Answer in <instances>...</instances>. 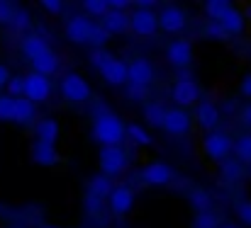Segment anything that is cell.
Wrapping results in <instances>:
<instances>
[{"label": "cell", "mask_w": 251, "mask_h": 228, "mask_svg": "<svg viewBox=\"0 0 251 228\" xmlns=\"http://www.w3.org/2000/svg\"><path fill=\"white\" fill-rule=\"evenodd\" d=\"M171 97H173L176 104L188 107V104H193V102L200 100V87H198L195 80H190V78H180V80L171 87Z\"/></svg>", "instance_id": "obj_10"}, {"label": "cell", "mask_w": 251, "mask_h": 228, "mask_svg": "<svg viewBox=\"0 0 251 228\" xmlns=\"http://www.w3.org/2000/svg\"><path fill=\"white\" fill-rule=\"evenodd\" d=\"M61 95L69 102H85L90 97V85L85 83L83 76L78 73H69L61 80Z\"/></svg>", "instance_id": "obj_5"}, {"label": "cell", "mask_w": 251, "mask_h": 228, "mask_svg": "<svg viewBox=\"0 0 251 228\" xmlns=\"http://www.w3.org/2000/svg\"><path fill=\"white\" fill-rule=\"evenodd\" d=\"M166 59L173 68H185L193 63V44L188 39H176L166 46Z\"/></svg>", "instance_id": "obj_8"}, {"label": "cell", "mask_w": 251, "mask_h": 228, "mask_svg": "<svg viewBox=\"0 0 251 228\" xmlns=\"http://www.w3.org/2000/svg\"><path fill=\"white\" fill-rule=\"evenodd\" d=\"M129 27H132V32H137L139 37H151V34L159 29L156 12H151L149 7H137V10L129 15Z\"/></svg>", "instance_id": "obj_6"}, {"label": "cell", "mask_w": 251, "mask_h": 228, "mask_svg": "<svg viewBox=\"0 0 251 228\" xmlns=\"http://www.w3.org/2000/svg\"><path fill=\"white\" fill-rule=\"evenodd\" d=\"M47 51H51V49H49V44H47L44 37H39V34H27V37L22 39V54H25L29 61L44 56Z\"/></svg>", "instance_id": "obj_18"}, {"label": "cell", "mask_w": 251, "mask_h": 228, "mask_svg": "<svg viewBox=\"0 0 251 228\" xmlns=\"http://www.w3.org/2000/svg\"><path fill=\"white\" fill-rule=\"evenodd\" d=\"M85 211H88V216H95L98 211H100V207H102V202L98 199V197H93V194H88L85 192Z\"/></svg>", "instance_id": "obj_40"}, {"label": "cell", "mask_w": 251, "mask_h": 228, "mask_svg": "<svg viewBox=\"0 0 251 228\" xmlns=\"http://www.w3.org/2000/svg\"><path fill=\"white\" fill-rule=\"evenodd\" d=\"M15 114V100L10 95H0V122H12Z\"/></svg>", "instance_id": "obj_32"}, {"label": "cell", "mask_w": 251, "mask_h": 228, "mask_svg": "<svg viewBox=\"0 0 251 228\" xmlns=\"http://www.w3.org/2000/svg\"><path fill=\"white\" fill-rule=\"evenodd\" d=\"M100 76H102L105 83H110V85H122V83H127V63L112 56V59L100 68Z\"/></svg>", "instance_id": "obj_16"}, {"label": "cell", "mask_w": 251, "mask_h": 228, "mask_svg": "<svg viewBox=\"0 0 251 228\" xmlns=\"http://www.w3.org/2000/svg\"><path fill=\"white\" fill-rule=\"evenodd\" d=\"M107 39H110V34H107L102 27H98V24H95V27H93V34H90V41H88V44H93L95 49H102V46L107 44Z\"/></svg>", "instance_id": "obj_34"}, {"label": "cell", "mask_w": 251, "mask_h": 228, "mask_svg": "<svg viewBox=\"0 0 251 228\" xmlns=\"http://www.w3.org/2000/svg\"><path fill=\"white\" fill-rule=\"evenodd\" d=\"M217 24H220L227 34H242V32H244V15L232 5V7L217 20Z\"/></svg>", "instance_id": "obj_20"}, {"label": "cell", "mask_w": 251, "mask_h": 228, "mask_svg": "<svg viewBox=\"0 0 251 228\" xmlns=\"http://www.w3.org/2000/svg\"><path fill=\"white\" fill-rule=\"evenodd\" d=\"M232 153L237 155L239 165H251V134H244L237 139V144H232Z\"/></svg>", "instance_id": "obj_25"}, {"label": "cell", "mask_w": 251, "mask_h": 228, "mask_svg": "<svg viewBox=\"0 0 251 228\" xmlns=\"http://www.w3.org/2000/svg\"><path fill=\"white\" fill-rule=\"evenodd\" d=\"M93 139L100 146H120L125 139V122L112 109L100 107L93 117Z\"/></svg>", "instance_id": "obj_1"}, {"label": "cell", "mask_w": 251, "mask_h": 228, "mask_svg": "<svg viewBox=\"0 0 251 228\" xmlns=\"http://www.w3.org/2000/svg\"><path fill=\"white\" fill-rule=\"evenodd\" d=\"M29 153H32V160H34L37 165H42V167H51V165L59 163L56 146H49V144H39V141H37Z\"/></svg>", "instance_id": "obj_19"}, {"label": "cell", "mask_w": 251, "mask_h": 228, "mask_svg": "<svg viewBox=\"0 0 251 228\" xmlns=\"http://www.w3.org/2000/svg\"><path fill=\"white\" fill-rule=\"evenodd\" d=\"M98 163H100V175L112 177V175H120L127 167V153L120 146H102Z\"/></svg>", "instance_id": "obj_2"}, {"label": "cell", "mask_w": 251, "mask_h": 228, "mask_svg": "<svg viewBox=\"0 0 251 228\" xmlns=\"http://www.w3.org/2000/svg\"><path fill=\"white\" fill-rule=\"evenodd\" d=\"M22 87H25L22 76H10V80H7V92H10V97H12V100L22 97Z\"/></svg>", "instance_id": "obj_35"}, {"label": "cell", "mask_w": 251, "mask_h": 228, "mask_svg": "<svg viewBox=\"0 0 251 228\" xmlns=\"http://www.w3.org/2000/svg\"><path fill=\"white\" fill-rule=\"evenodd\" d=\"M151 80H154V66H151L147 59H134V61L127 66V83L149 87Z\"/></svg>", "instance_id": "obj_13"}, {"label": "cell", "mask_w": 251, "mask_h": 228, "mask_svg": "<svg viewBox=\"0 0 251 228\" xmlns=\"http://www.w3.org/2000/svg\"><path fill=\"white\" fill-rule=\"evenodd\" d=\"M93 27L95 22L85 15H76L66 22V37L74 41V44H88L90 41V34H93Z\"/></svg>", "instance_id": "obj_9"}, {"label": "cell", "mask_w": 251, "mask_h": 228, "mask_svg": "<svg viewBox=\"0 0 251 228\" xmlns=\"http://www.w3.org/2000/svg\"><path fill=\"white\" fill-rule=\"evenodd\" d=\"M190 202H193V207H195V211H198V214L210 211V204H212L210 194H207V192H202V189H195V192L190 194Z\"/></svg>", "instance_id": "obj_31"}, {"label": "cell", "mask_w": 251, "mask_h": 228, "mask_svg": "<svg viewBox=\"0 0 251 228\" xmlns=\"http://www.w3.org/2000/svg\"><path fill=\"white\" fill-rule=\"evenodd\" d=\"M202 148L207 153V158L222 163V160H227L229 153H232V139H229L227 134H222V131H212V134L205 136Z\"/></svg>", "instance_id": "obj_4"}, {"label": "cell", "mask_w": 251, "mask_h": 228, "mask_svg": "<svg viewBox=\"0 0 251 228\" xmlns=\"http://www.w3.org/2000/svg\"><path fill=\"white\" fill-rule=\"evenodd\" d=\"M34 134H37V141H39V144L56 146V141H59V122H56V119H51V117H47V119L37 122Z\"/></svg>", "instance_id": "obj_17"}, {"label": "cell", "mask_w": 251, "mask_h": 228, "mask_svg": "<svg viewBox=\"0 0 251 228\" xmlns=\"http://www.w3.org/2000/svg\"><path fill=\"white\" fill-rule=\"evenodd\" d=\"M195 119L198 124L207 131V129H215L217 122H220V109L212 104V102H200L198 104V112H195Z\"/></svg>", "instance_id": "obj_21"}, {"label": "cell", "mask_w": 251, "mask_h": 228, "mask_svg": "<svg viewBox=\"0 0 251 228\" xmlns=\"http://www.w3.org/2000/svg\"><path fill=\"white\" fill-rule=\"evenodd\" d=\"M22 80H25V87H22V97L25 100H29L32 104L49 100V95H51L49 78L39 76V73H27V76H22Z\"/></svg>", "instance_id": "obj_3"}, {"label": "cell", "mask_w": 251, "mask_h": 228, "mask_svg": "<svg viewBox=\"0 0 251 228\" xmlns=\"http://www.w3.org/2000/svg\"><path fill=\"white\" fill-rule=\"evenodd\" d=\"M193 228H220V224H217V216L212 211H202V214L195 216Z\"/></svg>", "instance_id": "obj_33"}, {"label": "cell", "mask_w": 251, "mask_h": 228, "mask_svg": "<svg viewBox=\"0 0 251 228\" xmlns=\"http://www.w3.org/2000/svg\"><path fill=\"white\" fill-rule=\"evenodd\" d=\"M237 216L242 219V224L251 228V202H239L237 204Z\"/></svg>", "instance_id": "obj_41"}, {"label": "cell", "mask_w": 251, "mask_h": 228, "mask_svg": "<svg viewBox=\"0 0 251 228\" xmlns=\"http://www.w3.org/2000/svg\"><path fill=\"white\" fill-rule=\"evenodd\" d=\"M102 29L107 34H125L129 29V15L107 7V12L102 15Z\"/></svg>", "instance_id": "obj_15"}, {"label": "cell", "mask_w": 251, "mask_h": 228, "mask_svg": "<svg viewBox=\"0 0 251 228\" xmlns=\"http://www.w3.org/2000/svg\"><path fill=\"white\" fill-rule=\"evenodd\" d=\"M205 37H210V39H227V32L217 24V22H210V24H205Z\"/></svg>", "instance_id": "obj_39"}, {"label": "cell", "mask_w": 251, "mask_h": 228, "mask_svg": "<svg viewBox=\"0 0 251 228\" xmlns=\"http://www.w3.org/2000/svg\"><path fill=\"white\" fill-rule=\"evenodd\" d=\"M34 117H37V104H32V102L25 100V97H17V100H15L12 122H17V124H29V122H34Z\"/></svg>", "instance_id": "obj_23"}, {"label": "cell", "mask_w": 251, "mask_h": 228, "mask_svg": "<svg viewBox=\"0 0 251 228\" xmlns=\"http://www.w3.org/2000/svg\"><path fill=\"white\" fill-rule=\"evenodd\" d=\"M239 119H242V124H244L247 129H251V104H247V107L242 109V114H239Z\"/></svg>", "instance_id": "obj_44"}, {"label": "cell", "mask_w": 251, "mask_h": 228, "mask_svg": "<svg viewBox=\"0 0 251 228\" xmlns=\"http://www.w3.org/2000/svg\"><path fill=\"white\" fill-rule=\"evenodd\" d=\"M10 24H12V29H15V32H27V29H29V24H32V17H29V12H27V10H15V15H12Z\"/></svg>", "instance_id": "obj_30"}, {"label": "cell", "mask_w": 251, "mask_h": 228, "mask_svg": "<svg viewBox=\"0 0 251 228\" xmlns=\"http://www.w3.org/2000/svg\"><path fill=\"white\" fill-rule=\"evenodd\" d=\"M110 59H112V54H110V51H105V49H95V51H93V56H90V63H93V66L100 71V68H102V66L110 61Z\"/></svg>", "instance_id": "obj_37"}, {"label": "cell", "mask_w": 251, "mask_h": 228, "mask_svg": "<svg viewBox=\"0 0 251 228\" xmlns=\"http://www.w3.org/2000/svg\"><path fill=\"white\" fill-rule=\"evenodd\" d=\"M56 71H59V56L54 51H47L44 56H39V59L32 61V73H39V76L49 78V76H54Z\"/></svg>", "instance_id": "obj_22"}, {"label": "cell", "mask_w": 251, "mask_h": 228, "mask_svg": "<svg viewBox=\"0 0 251 228\" xmlns=\"http://www.w3.org/2000/svg\"><path fill=\"white\" fill-rule=\"evenodd\" d=\"M83 7L85 12L93 15V17H102L107 12V2H100V0H88V2H83Z\"/></svg>", "instance_id": "obj_36"}, {"label": "cell", "mask_w": 251, "mask_h": 228, "mask_svg": "<svg viewBox=\"0 0 251 228\" xmlns=\"http://www.w3.org/2000/svg\"><path fill=\"white\" fill-rule=\"evenodd\" d=\"M242 95H247V97L251 100V73L242 80Z\"/></svg>", "instance_id": "obj_45"}, {"label": "cell", "mask_w": 251, "mask_h": 228, "mask_svg": "<svg viewBox=\"0 0 251 228\" xmlns=\"http://www.w3.org/2000/svg\"><path fill=\"white\" fill-rule=\"evenodd\" d=\"M12 15H15V5H10V2H0V24H10Z\"/></svg>", "instance_id": "obj_42"}, {"label": "cell", "mask_w": 251, "mask_h": 228, "mask_svg": "<svg viewBox=\"0 0 251 228\" xmlns=\"http://www.w3.org/2000/svg\"><path fill=\"white\" fill-rule=\"evenodd\" d=\"M229 7H232V2H227V0H210V2H205V12L212 17V22H217Z\"/></svg>", "instance_id": "obj_28"}, {"label": "cell", "mask_w": 251, "mask_h": 228, "mask_svg": "<svg viewBox=\"0 0 251 228\" xmlns=\"http://www.w3.org/2000/svg\"><path fill=\"white\" fill-rule=\"evenodd\" d=\"M12 228H20V226H12Z\"/></svg>", "instance_id": "obj_49"}, {"label": "cell", "mask_w": 251, "mask_h": 228, "mask_svg": "<svg viewBox=\"0 0 251 228\" xmlns=\"http://www.w3.org/2000/svg\"><path fill=\"white\" fill-rule=\"evenodd\" d=\"M39 228H61V226H51V224H44V226H39Z\"/></svg>", "instance_id": "obj_47"}, {"label": "cell", "mask_w": 251, "mask_h": 228, "mask_svg": "<svg viewBox=\"0 0 251 228\" xmlns=\"http://www.w3.org/2000/svg\"><path fill=\"white\" fill-rule=\"evenodd\" d=\"M107 202H110V209H112L117 216H122V214H127V211L134 207V192H132V187H127V185H117V187H112Z\"/></svg>", "instance_id": "obj_14"}, {"label": "cell", "mask_w": 251, "mask_h": 228, "mask_svg": "<svg viewBox=\"0 0 251 228\" xmlns=\"http://www.w3.org/2000/svg\"><path fill=\"white\" fill-rule=\"evenodd\" d=\"M147 95H149V87H142V85H132V83H127V97H129V100L142 102Z\"/></svg>", "instance_id": "obj_38"}, {"label": "cell", "mask_w": 251, "mask_h": 228, "mask_svg": "<svg viewBox=\"0 0 251 228\" xmlns=\"http://www.w3.org/2000/svg\"><path fill=\"white\" fill-rule=\"evenodd\" d=\"M110 192H112V182H110V177H105V175H95V177L88 180V194L98 197L100 202L107 199Z\"/></svg>", "instance_id": "obj_24"}, {"label": "cell", "mask_w": 251, "mask_h": 228, "mask_svg": "<svg viewBox=\"0 0 251 228\" xmlns=\"http://www.w3.org/2000/svg\"><path fill=\"white\" fill-rule=\"evenodd\" d=\"M220 228H237V226H232V224H227V226H220Z\"/></svg>", "instance_id": "obj_48"}, {"label": "cell", "mask_w": 251, "mask_h": 228, "mask_svg": "<svg viewBox=\"0 0 251 228\" xmlns=\"http://www.w3.org/2000/svg\"><path fill=\"white\" fill-rule=\"evenodd\" d=\"M164 112H166L164 104H159V102H149V104L144 107V119H147L151 126L161 129V124H164Z\"/></svg>", "instance_id": "obj_27"}, {"label": "cell", "mask_w": 251, "mask_h": 228, "mask_svg": "<svg viewBox=\"0 0 251 228\" xmlns=\"http://www.w3.org/2000/svg\"><path fill=\"white\" fill-rule=\"evenodd\" d=\"M42 7H44L47 12H51V15H59V12L64 10V2H59V0H44Z\"/></svg>", "instance_id": "obj_43"}, {"label": "cell", "mask_w": 251, "mask_h": 228, "mask_svg": "<svg viewBox=\"0 0 251 228\" xmlns=\"http://www.w3.org/2000/svg\"><path fill=\"white\" fill-rule=\"evenodd\" d=\"M242 177V165L237 163V160H222V180L225 182H234V180H239Z\"/></svg>", "instance_id": "obj_29"}, {"label": "cell", "mask_w": 251, "mask_h": 228, "mask_svg": "<svg viewBox=\"0 0 251 228\" xmlns=\"http://www.w3.org/2000/svg\"><path fill=\"white\" fill-rule=\"evenodd\" d=\"M176 177V170L166 165V163H149L147 167H142V182L144 185H168L171 180Z\"/></svg>", "instance_id": "obj_12"}, {"label": "cell", "mask_w": 251, "mask_h": 228, "mask_svg": "<svg viewBox=\"0 0 251 228\" xmlns=\"http://www.w3.org/2000/svg\"><path fill=\"white\" fill-rule=\"evenodd\" d=\"M7 80H10V71H7V66H2V63H0V87H2V85H7Z\"/></svg>", "instance_id": "obj_46"}, {"label": "cell", "mask_w": 251, "mask_h": 228, "mask_svg": "<svg viewBox=\"0 0 251 228\" xmlns=\"http://www.w3.org/2000/svg\"><path fill=\"white\" fill-rule=\"evenodd\" d=\"M156 20H159V27H161L164 32H168V34H180V32L185 29V22H188L185 12H183L180 7H173V5L164 7V10L156 15Z\"/></svg>", "instance_id": "obj_11"}, {"label": "cell", "mask_w": 251, "mask_h": 228, "mask_svg": "<svg viewBox=\"0 0 251 228\" xmlns=\"http://www.w3.org/2000/svg\"><path fill=\"white\" fill-rule=\"evenodd\" d=\"M161 129H166L168 134H173V136L188 134V129H190V114L185 109H180V107H168L166 112H164Z\"/></svg>", "instance_id": "obj_7"}, {"label": "cell", "mask_w": 251, "mask_h": 228, "mask_svg": "<svg viewBox=\"0 0 251 228\" xmlns=\"http://www.w3.org/2000/svg\"><path fill=\"white\" fill-rule=\"evenodd\" d=\"M129 134V139L134 141V144H139V146H151L154 144V139H151V134L144 129V126H139V124H127L125 126V136Z\"/></svg>", "instance_id": "obj_26"}]
</instances>
